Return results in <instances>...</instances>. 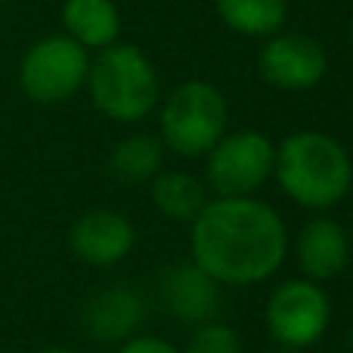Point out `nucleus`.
I'll use <instances>...</instances> for the list:
<instances>
[{
    "label": "nucleus",
    "mask_w": 353,
    "mask_h": 353,
    "mask_svg": "<svg viewBox=\"0 0 353 353\" xmlns=\"http://www.w3.org/2000/svg\"><path fill=\"white\" fill-rule=\"evenodd\" d=\"M0 3H3V0H0Z\"/></svg>",
    "instance_id": "obj_22"
},
{
    "label": "nucleus",
    "mask_w": 353,
    "mask_h": 353,
    "mask_svg": "<svg viewBox=\"0 0 353 353\" xmlns=\"http://www.w3.org/2000/svg\"><path fill=\"white\" fill-rule=\"evenodd\" d=\"M161 159H165L161 140H155V137H149V134H137V137H128V140L112 152L109 171L115 180H121L124 186H137V183H149L161 171Z\"/></svg>",
    "instance_id": "obj_15"
},
{
    "label": "nucleus",
    "mask_w": 353,
    "mask_h": 353,
    "mask_svg": "<svg viewBox=\"0 0 353 353\" xmlns=\"http://www.w3.org/2000/svg\"><path fill=\"white\" fill-rule=\"evenodd\" d=\"M118 353H180L171 341H161L155 335H134L118 347Z\"/></svg>",
    "instance_id": "obj_18"
},
{
    "label": "nucleus",
    "mask_w": 353,
    "mask_h": 353,
    "mask_svg": "<svg viewBox=\"0 0 353 353\" xmlns=\"http://www.w3.org/2000/svg\"><path fill=\"white\" fill-rule=\"evenodd\" d=\"M161 307L186 325L214 319L220 307V282H214L199 263H174L159 279Z\"/></svg>",
    "instance_id": "obj_9"
},
{
    "label": "nucleus",
    "mask_w": 353,
    "mask_h": 353,
    "mask_svg": "<svg viewBox=\"0 0 353 353\" xmlns=\"http://www.w3.org/2000/svg\"><path fill=\"white\" fill-rule=\"evenodd\" d=\"M87 78L97 109L115 121H140L159 103V78L137 47H105Z\"/></svg>",
    "instance_id": "obj_3"
},
{
    "label": "nucleus",
    "mask_w": 353,
    "mask_h": 353,
    "mask_svg": "<svg viewBox=\"0 0 353 353\" xmlns=\"http://www.w3.org/2000/svg\"><path fill=\"white\" fill-rule=\"evenodd\" d=\"M226 128V103L217 87L189 81L176 87L161 109V137L165 146L176 155H208L211 146L223 137Z\"/></svg>",
    "instance_id": "obj_4"
},
{
    "label": "nucleus",
    "mask_w": 353,
    "mask_h": 353,
    "mask_svg": "<svg viewBox=\"0 0 353 353\" xmlns=\"http://www.w3.org/2000/svg\"><path fill=\"white\" fill-rule=\"evenodd\" d=\"M261 74L279 90H307L325 74V53L304 34H282L263 47Z\"/></svg>",
    "instance_id": "obj_10"
},
{
    "label": "nucleus",
    "mask_w": 353,
    "mask_h": 353,
    "mask_svg": "<svg viewBox=\"0 0 353 353\" xmlns=\"http://www.w3.org/2000/svg\"><path fill=\"white\" fill-rule=\"evenodd\" d=\"M180 353H242V341H239L236 329H230L226 323L208 319V323L195 325Z\"/></svg>",
    "instance_id": "obj_17"
},
{
    "label": "nucleus",
    "mask_w": 353,
    "mask_h": 353,
    "mask_svg": "<svg viewBox=\"0 0 353 353\" xmlns=\"http://www.w3.org/2000/svg\"><path fill=\"white\" fill-rule=\"evenodd\" d=\"M152 205L159 214L180 223H192L208 205V189L201 180L183 171H159L152 176Z\"/></svg>",
    "instance_id": "obj_13"
},
{
    "label": "nucleus",
    "mask_w": 353,
    "mask_h": 353,
    "mask_svg": "<svg viewBox=\"0 0 353 353\" xmlns=\"http://www.w3.org/2000/svg\"><path fill=\"white\" fill-rule=\"evenodd\" d=\"M298 263L310 282H332L350 263V236L338 220L313 217L298 232Z\"/></svg>",
    "instance_id": "obj_12"
},
{
    "label": "nucleus",
    "mask_w": 353,
    "mask_h": 353,
    "mask_svg": "<svg viewBox=\"0 0 353 353\" xmlns=\"http://www.w3.org/2000/svg\"><path fill=\"white\" fill-rule=\"evenodd\" d=\"M276 353H294L292 347H279V350H276Z\"/></svg>",
    "instance_id": "obj_20"
},
{
    "label": "nucleus",
    "mask_w": 353,
    "mask_h": 353,
    "mask_svg": "<svg viewBox=\"0 0 353 353\" xmlns=\"http://www.w3.org/2000/svg\"><path fill=\"white\" fill-rule=\"evenodd\" d=\"M276 149L254 130L220 137L208 152V186L217 195H251L273 174Z\"/></svg>",
    "instance_id": "obj_6"
},
{
    "label": "nucleus",
    "mask_w": 353,
    "mask_h": 353,
    "mask_svg": "<svg viewBox=\"0 0 353 353\" xmlns=\"http://www.w3.org/2000/svg\"><path fill=\"white\" fill-rule=\"evenodd\" d=\"M134 223L109 208L87 211L81 220H74L72 232H68V248L74 251L78 261L90 263V267H115L134 251Z\"/></svg>",
    "instance_id": "obj_8"
},
{
    "label": "nucleus",
    "mask_w": 353,
    "mask_h": 353,
    "mask_svg": "<svg viewBox=\"0 0 353 353\" xmlns=\"http://www.w3.org/2000/svg\"><path fill=\"white\" fill-rule=\"evenodd\" d=\"M273 174L288 199L313 211L338 205L353 183V165L344 146L316 130L288 137L276 149Z\"/></svg>",
    "instance_id": "obj_2"
},
{
    "label": "nucleus",
    "mask_w": 353,
    "mask_h": 353,
    "mask_svg": "<svg viewBox=\"0 0 353 353\" xmlns=\"http://www.w3.org/2000/svg\"><path fill=\"white\" fill-rule=\"evenodd\" d=\"M217 10L242 34H270L285 22V0H217Z\"/></svg>",
    "instance_id": "obj_16"
},
{
    "label": "nucleus",
    "mask_w": 353,
    "mask_h": 353,
    "mask_svg": "<svg viewBox=\"0 0 353 353\" xmlns=\"http://www.w3.org/2000/svg\"><path fill=\"white\" fill-rule=\"evenodd\" d=\"M350 28H353V25H350Z\"/></svg>",
    "instance_id": "obj_23"
},
{
    "label": "nucleus",
    "mask_w": 353,
    "mask_h": 353,
    "mask_svg": "<svg viewBox=\"0 0 353 353\" xmlns=\"http://www.w3.org/2000/svg\"><path fill=\"white\" fill-rule=\"evenodd\" d=\"M143 319H146V304L140 294L128 285H112L87 301L81 323L93 341L124 344L128 338L137 335Z\"/></svg>",
    "instance_id": "obj_11"
},
{
    "label": "nucleus",
    "mask_w": 353,
    "mask_h": 353,
    "mask_svg": "<svg viewBox=\"0 0 353 353\" xmlns=\"http://www.w3.org/2000/svg\"><path fill=\"white\" fill-rule=\"evenodd\" d=\"M285 254V220L251 195H217L192 220V261L220 285L267 282L279 273Z\"/></svg>",
    "instance_id": "obj_1"
},
{
    "label": "nucleus",
    "mask_w": 353,
    "mask_h": 353,
    "mask_svg": "<svg viewBox=\"0 0 353 353\" xmlns=\"http://www.w3.org/2000/svg\"><path fill=\"white\" fill-rule=\"evenodd\" d=\"M62 19L81 47H109L121 28L112 0H68Z\"/></svg>",
    "instance_id": "obj_14"
},
{
    "label": "nucleus",
    "mask_w": 353,
    "mask_h": 353,
    "mask_svg": "<svg viewBox=\"0 0 353 353\" xmlns=\"http://www.w3.org/2000/svg\"><path fill=\"white\" fill-rule=\"evenodd\" d=\"M347 236H350V248H353V232H347Z\"/></svg>",
    "instance_id": "obj_21"
},
{
    "label": "nucleus",
    "mask_w": 353,
    "mask_h": 353,
    "mask_svg": "<svg viewBox=\"0 0 353 353\" xmlns=\"http://www.w3.org/2000/svg\"><path fill=\"white\" fill-rule=\"evenodd\" d=\"M267 325L279 347H313L316 341H323L332 325V301L319 282L288 279L270 294Z\"/></svg>",
    "instance_id": "obj_5"
},
{
    "label": "nucleus",
    "mask_w": 353,
    "mask_h": 353,
    "mask_svg": "<svg viewBox=\"0 0 353 353\" xmlns=\"http://www.w3.org/2000/svg\"><path fill=\"white\" fill-rule=\"evenodd\" d=\"M37 353H74V350H68V347H47V350H37Z\"/></svg>",
    "instance_id": "obj_19"
},
{
    "label": "nucleus",
    "mask_w": 353,
    "mask_h": 353,
    "mask_svg": "<svg viewBox=\"0 0 353 353\" xmlns=\"http://www.w3.org/2000/svg\"><path fill=\"white\" fill-rule=\"evenodd\" d=\"M87 78V53L74 37H43L22 59V87L34 103H62Z\"/></svg>",
    "instance_id": "obj_7"
}]
</instances>
